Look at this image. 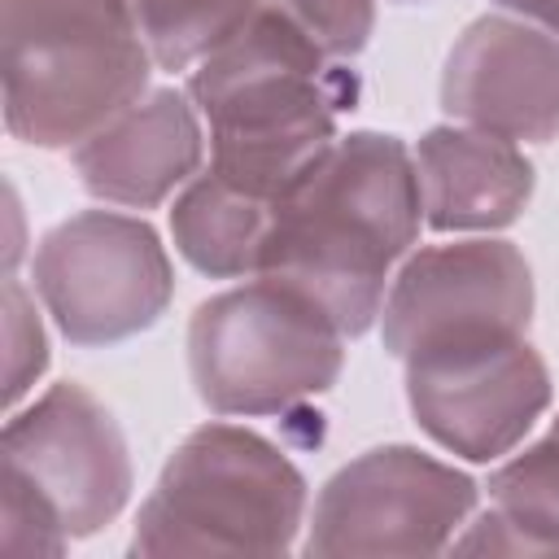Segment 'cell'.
Instances as JSON below:
<instances>
[{"mask_svg": "<svg viewBox=\"0 0 559 559\" xmlns=\"http://www.w3.org/2000/svg\"><path fill=\"white\" fill-rule=\"evenodd\" d=\"M419 223L415 153L397 135L349 131L275 201L258 275L314 297L345 336H362Z\"/></svg>", "mask_w": 559, "mask_h": 559, "instance_id": "obj_1", "label": "cell"}, {"mask_svg": "<svg viewBox=\"0 0 559 559\" xmlns=\"http://www.w3.org/2000/svg\"><path fill=\"white\" fill-rule=\"evenodd\" d=\"M188 96L210 122V170L262 201H280L332 148L336 114L354 105L358 79L271 0H258L197 61Z\"/></svg>", "mask_w": 559, "mask_h": 559, "instance_id": "obj_2", "label": "cell"}, {"mask_svg": "<svg viewBox=\"0 0 559 559\" xmlns=\"http://www.w3.org/2000/svg\"><path fill=\"white\" fill-rule=\"evenodd\" d=\"M153 52L127 0H4V127L74 148L148 92Z\"/></svg>", "mask_w": 559, "mask_h": 559, "instance_id": "obj_3", "label": "cell"}, {"mask_svg": "<svg viewBox=\"0 0 559 559\" xmlns=\"http://www.w3.org/2000/svg\"><path fill=\"white\" fill-rule=\"evenodd\" d=\"M306 520V476L262 432L201 424L166 459L131 533L135 555H284Z\"/></svg>", "mask_w": 559, "mask_h": 559, "instance_id": "obj_4", "label": "cell"}, {"mask_svg": "<svg viewBox=\"0 0 559 559\" xmlns=\"http://www.w3.org/2000/svg\"><path fill=\"white\" fill-rule=\"evenodd\" d=\"M341 367L345 332L332 314L266 275L201 301L188 323V371L214 415H280L328 393Z\"/></svg>", "mask_w": 559, "mask_h": 559, "instance_id": "obj_5", "label": "cell"}, {"mask_svg": "<svg viewBox=\"0 0 559 559\" xmlns=\"http://www.w3.org/2000/svg\"><path fill=\"white\" fill-rule=\"evenodd\" d=\"M31 280L61 336L83 349L153 328L175 297L166 245L144 218L118 210H83L57 223L35 249Z\"/></svg>", "mask_w": 559, "mask_h": 559, "instance_id": "obj_6", "label": "cell"}, {"mask_svg": "<svg viewBox=\"0 0 559 559\" xmlns=\"http://www.w3.org/2000/svg\"><path fill=\"white\" fill-rule=\"evenodd\" d=\"M476 507V480L415 445L349 459L314 498L306 555H432Z\"/></svg>", "mask_w": 559, "mask_h": 559, "instance_id": "obj_7", "label": "cell"}, {"mask_svg": "<svg viewBox=\"0 0 559 559\" xmlns=\"http://www.w3.org/2000/svg\"><path fill=\"white\" fill-rule=\"evenodd\" d=\"M546 358L524 332L445 341L406 358V402L415 424L450 454L493 463L511 454L550 406Z\"/></svg>", "mask_w": 559, "mask_h": 559, "instance_id": "obj_8", "label": "cell"}, {"mask_svg": "<svg viewBox=\"0 0 559 559\" xmlns=\"http://www.w3.org/2000/svg\"><path fill=\"white\" fill-rule=\"evenodd\" d=\"M533 319V271L511 240L428 245L402 262L380 306V341L406 362L419 349L524 332Z\"/></svg>", "mask_w": 559, "mask_h": 559, "instance_id": "obj_9", "label": "cell"}, {"mask_svg": "<svg viewBox=\"0 0 559 559\" xmlns=\"http://www.w3.org/2000/svg\"><path fill=\"white\" fill-rule=\"evenodd\" d=\"M4 472L22 476L70 537L105 528L131 498V454L109 406L74 380L44 389L4 424Z\"/></svg>", "mask_w": 559, "mask_h": 559, "instance_id": "obj_10", "label": "cell"}, {"mask_svg": "<svg viewBox=\"0 0 559 559\" xmlns=\"http://www.w3.org/2000/svg\"><path fill=\"white\" fill-rule=\"evenodd\" d=\"M441 109L515 144H550L559 135V35L511 13L476 17L445 57Z\"/></svg>", "mask_w": 559, "mask_h": 559, "instance_id": "obj_11", "label": "cell"}, {"mask_svg": "<svg viewBox=\"0 0 559 559\" xmlns=\"http://www.w3.org/2000/svg\"><path fill=\"white\" fill-rule=\"evenodd\" d=\"M205 157V135L192 96L175 87H153L100 131L74 144L70 162L79 183L109 205L153 210L175 188H183Z\"/></svg>", "mask_w": 559, "mask_h": 559, "instance_id": "obj_12", "label": "cell"}, {"mask_svg": "<svg viewBox=\"0 0 559 559\" xmlns=\"http://www.w3.org/2000/svg\"><path fill=\"white\" fill-rule=\"evenodd\" d=\"M424 223L432 231H498L511 227L533 197V162L515 140L445 122L415 144Z\"/></svg>", "mask_w": 559, "mask_h": 559, "instance_id": "obj_13", "label": "cell"}, {"mask_svg": "<svg viewBox=\"0 0 559 559\" xmlns=\"http://www.w3.org/2000/svg\"><path fill=\"white\" fill-rule=\"evenodd\" d=\"M275 201H262L223 175L205 170L183 183L170 210V236L183 262L210 280H245L262 266Z\"/></svg>", "mask_w": 559, "mask_h": 559, "instance_id": "obj_14", "label": "cell"}, {"mask_svg": "<svg viewBox=\"0 0 559 559\" xmlns=\"http://www.w3.org/2000/svg\"><path fill=\"white\" fill-rule=\"evenodd\" d=\"M157 70H188L223 44L258 0H127Z\"/></svg>", "mask_w": 559, "mask_h": 559, "instance_id": "obj_15", "label": "cell"}, {"mask_svg": "<svg viewBox=\"0 0 559 559\" xmlns=\"http://www.w3.org/2000/svg\"><path fill=\"white\" fill-rule=\"evenodd\" d=\"M489 502L537 546V555L559 550V419L489 476Z\"/></svg>", "mask_w": 559, "mask_h": 559, "instance_id": "obj_16", "label": "cell"}, {"mask_svg": "<svg viewBox=\"0 0 559 559\" xmlns=\"http://www.w3.org/2000/svg\"><path fill=\"white\" fill-rule=\"evenodd\" d=\"M284 17H293L332 61H349L367 48L376 31L371 0H271Z\"/></svg>", "mask_w": 559, "mask_h": 559, "instance_id": "obj_17", "label": "cell"}, {"mask_svg": "<svg viewBox=\"0 0 559 559\" xmlns=\"http://www.w3.org/2000/svg\"><path fill=\"white\" fill-rule=\"evenodd\" d=\"M44 367H48L44 323H39L35 301L26 297L22 280L9 275L4 280V402L17 406Z\"/></svg>", "mask_w": 559, "mask_h": 559, "instance_id": "obj_18", "label": "cell"}, {"mask_svg": "<svg viewBox=\"0 0 559 559\" xmlns=\"http://www.w3.org/2000/svg\"><path fill=\"white\" fill-rule=\"evenodd\" d=\"M0 546L9 555H61L70 533L52 515V507L13 472H4V520Z\"/></svg>", "mask_w": 559, "mask_h": 559, "instance_id": "obj_19", "label": "cell"}, {"mask_svg": "<svg viewBox=\"0 0 559 559\" xmlns=\"http://www.w3.org/2000/svg\"><path fill=\"white\" fill-rule=\"evenodd\" d=\"M493 4H502V9L520 13L524 22L546 26L550 35H559V0H493Z\"/></svg>", "mask_w": 559, "mask_h": 559, "instance_id": "obj_20", "label": "cell"}]
</instances>
